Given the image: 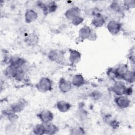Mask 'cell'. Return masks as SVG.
I'll return each instance as SVG.
<instances>
[{"mask_svg":"<svg viewBox=\"0 0 135 135\" xmlns=\"http://www.w3.org/2000/svg\"><path fill=\"white\" fill-rule=\"evenodd\" d=\"M36 88L38 91L41 92L50 91L52 89V81L48 78L43 77L36 83Z\"/></svg>","mask_w":135,"mask_h":135,"instance_id":"cell-1","label":"cell"},{"mask_svg":"<svg viewBox=\"0 0 135 135\" xmlns=\"http://www.w3.org/2000/svg\"><path fill=\"white\" fill-rule=\"evenodd\" d=\"M38 118L40 119L42 123L47 124L50 123L53 119V114L49 110H43L37 114Z\"/></svg>","mask_w":135,"mask_h":135,"instance_id":"cell-2","label":"cell"},{"mask_svg":"<svg viewBox=\"0 0 135 135\" xmlns=\"http://www.w3.org/2000/svg\"><path fill=\"white\" fill-rule=\"evenodd\" d=\"M48 57L51 61L61 63L64 59V52L60 50H53L49 52Z\"/></svg>","mask_w":135,"mask_h":135,"instance_id":"cell-3","label":"cell"},{"mask_svg":"<svg viewBox=\"0 0 135 135\" xmlns=\"http://www.w3.org/2000/svg\"><path fill=\"white\" fill-rule=\"evenodd\" d=\"M107 27L110 33L112 35H116L121 31V25L117 21L111 20L108 22Z\"/></svg>","mask_w":135,"mask_h":135,"instance_id":"cell-4","label":"cell"},{"mask_svg":"<svg viewBox=\"0 0 135 135\" xmlns=\"http://www.w3.org/2000/svg\"><path fill=\"white\" fill-rule=\"evenodd\" d=\"M116 105L120 108L125 109L129 107L130 104V100L126 95L117 96L115 100Z\"/></svg>","mask_w":135,"mask_h":135,"instance_id":"cell-5","label":"cell"},{"mask_svg":"<svg viewBox=\"0 0 135 135\" xmlns=\"http://www.w3.org/2000/svg\"><path fill=\"white\" fill-rule=\"evenodd\" d=\"M127 86L121 81H117L114 83L112 87L113 92L117 96L125 95Z\"/></svg>","mask_w":135,"mask_h":135,"instance_id":"cell-6","label":"cell"},{"mask_svg":"<svg viewBox=\"0 0 135 135\" xmlns=\"http://www.w3.org/2000/svg\"><path fill=\"white\" fill-rule=\"evenodd\" d=\"M72 84L71 82L62 78L59 82V88L62 93H68L72 89Z\"/></svg>","mask_w":135,"mask_h":135,"instance_id":"cell-7","label":"cell"},{"mask_svg":"<svg viewBox=\"0 0 135 135\" xmlns=\"http://www.w3.org/2000/svg\"><path fill=\"white\" fill-rule=\"evenodd\" d=\"M25 21L27 23L35 22L38 18L37 13L32 9H27L24 14Z\"/></svg>","mask_w":135,"mask_h":135,"instance_id":"cell-8","label":"cell"},{"mask_svg":"<svg viewBox=\"0 0 135 135\" xmlns=\"http://www.w3.org/2000/svg\"><path fill=\"white\" fill-rule=\"evenodd\" d=\"M81 11L80 9L76 6L71 7L67 9L65 13V16L68 20H72L75 17L80 15Z\"/></svg>","mask_w":135,"mask_h":135,"instance_id":"cell-9","label":"cell"},{"mask_svg":"<svg viewBox=\"0 0 135 135\" xmlns=\"http://www.w3.org/2000/svg\"><path fill=\"white\" fill-rule=\"evenodd\" d=\"M92 30L87 25H84L82 26L79 31V37L83 39V40H86V39H89L91 33H92Z\"/></svg>","mask_w":135,"mask_h":135,"instance_id":"cell-10","label":"cell"},{"mask_svg":"<svg viewBox=\"0 0 135 135\" xmlns=\"http://www.w3.org/2000/svg\"><path fill=\"white\" fill-rule=\"evenodd\" d=\"M104 17L99 13L95 14L92 20V24L95 27H100L105 23Z\"/></svg>","mask_w":135,"mask_h":135,"instance_id":"cell-11","label":"cell"},{"mask_svg":"<svg viewBox=\"0 0 135 135\" xmlns=\"http://www.w3.org/2000/svg\"><path fill=\"white\" fill-rule=\"evenodd\" d=\"M18 71V68L9 64L5 70L4 73L5 76L8 78H15Z\"/></svg>","mask_w":135,"mask_h":135,"instance_id":"cell-12","label":"cell"},{"mask_svg":"<svg viewBox=\"0 0 135 135\" xmlns=\"http://www.w3.org/2000/svg\"><path fill=\"white\" fill-rule=\"evenodd\" d=\"M71 82L72 85L76 87H80L84 84L85 80L82 74H76L73 76Z\"/></svg>","mask_w":135,"mask_h":135,"instance_id":"cell-13","label":"cell"},{"mask_svg":"<svg viewBox=\"0 0 135 135\" xmlns=\"http://www.w3.org/2000/svg\"><path fill=\"white\" fill-rule=\"evenodd\" d=\"M81 59V54L76 50L71 49L70 50L69 60L73 64H76L79 63Z\"/></svg>","mask_w":135,"mask_h":135,"instance_id":"cell-14","label":"cell"},{"mask_svg":"<svg viewBox=\"0 0 135 135\" xmlns=\"http://www.w3.org/2000/svg\"><path fill=\"white\" fill-rule=\"evenodd\" d=\"M9 64L14 65L17 68H21L25 64V61L16 55L12 56L9 59Z\"/></svg>","mask_w":135,"mask_h":135,"instance_id":"cell-15","label":"cell"},{"mask_svg":"<svg viewBox=\"0 0 135 135\" xmlns=\"http://www.w3.org/2000/svg\"><path fill=\"white\" fill-rule=\"evenodd\" d=\"M56 108L61 112H68L71 108V105L68 102L61 100L58 101L56 104Z\"/></svg>","mask_w":135,"mask_h":135,"instance_id":"cell-16","label":"cell"},{"mask_svg":"<svg viewBox=\"0 0 135 135\" xmlns=\"http://www.w3.org/2000/svg\"><path fill=\"white\" fill-rule=\"evenodd\" d=\"M25 104L21 101H18L12 103L10 105L9 110L15 113H18L23 110L25 108Z\"/></svg>","mask_w":135,"mask_h":135,"instance_id":"cell-17","label":"cell"},{"mask_svg":"<svg viewBox=\"0 0 135 135\" xmlns=\"http://www.w3.org/2000/svg\"><path fill=\"white\" fill-rule=\"evenodd\" d=\"M134 71L128 70L122 76L121 79L124 80L128 83H132L134 82Z\"/></svg>","mask_w":135,"mask_h":135,"instance_id":"cell-18","label":"cell"},{"mask_svg":"<svg viewBox=\"0 0 135 135\" xmlns=\"http://www.w3.org/2000/svg\"><path fill=\"white\" fill-rule=\"evenodd\" d=\"M128 68L127 64H121L115 68V73L118 79H121L122 75L128 70Z\"/></svg>","mask_w":135,"mask_h":135,"instance_id":"cell-19","label":"cell"},{"mask_svg":"<svg viewBox=\"0 0 135 135\" xmlns=\"http://www.w3.org/2000/svg\"><path fill=\"white\" fill-rule=\"evenodd\" d=\"M32 131L34 134L37 135H42L45 134V126L44 123H38L35 124L33 128Z\"/></svg>","mask_w":135,"mask_h":135,"instance_id":"cell-20","label":"cell"},{"mask_svg":"<svg viewBox=\"0 0 135 135\" xmlns=\"http://www.w3.org/2000/svg\"><path fill=\"white\" fill-rule=\"evenodd\" d=\"M45 134H53L56 133L59 131L58 127L56 125L51 122L47 124H45Z\"/></svg>","mask_w":135,"mask_h":135,"instance_id":"cell-21","label":"cell"},{"mask_svg":"<svg viewBox=\"0 0 135 135\" xmlns=\"http://www.w3.org/2000/svg\"><path fill=\"white\" fill-rule=\"evenodd\" d=\"M6 114L7 115L8 120L11 123H15L18 119V116L16 114V113L11 111L9 109H8V111H7L6 112Z\"/></svg>","mask_w":135,"mask_h":135,"instance_id":"cell-22","label":"cell"},{"mask_svg":"<svg viewBox=\"0 0 135 135\" xmlns=\"http://www.w3.org/2000/svg\"><path fill=\"white\" fill-rule=\"evenodd\" d=\"M75 114L77 118L81 121L84 120L87 118V112L84 109H80L78 110Z\"/></svg>","mask_w":135,"mask_h":135,"instance_id":"cell-23","label":"cell"},{"mask_svg":"<svg viewBox=\"0 0 135 135\" xmlns=\"http://www.w3.org/2000/svg\"><path fill=\"white\" fill-rule=\"evenodd\" d=\"M110 9L111 11L114 12H120L122 9V7L121 5L118 3L114 2L112 3L110 5Z\"/></svg>","mask_w":135,"mask_h":135,"instance_id":"cell-24","label":"cell"},{"mask_svg":"<svg viewBox=\"0 0 135 135\" xmlns=\"http://www.w3.org/2000/svg\"><path fill=\"white\" fill-rule=\"evenodd\" d=\"M84 21V18L82 16L80 15H78L76 17H75L74 18H73L71 20V23L73 25L75 26H78L82 24L83 22Z\"/></svg>","mask_w":135,"mask_h":135,"instance_id":"cell-25","label":"cell"},{"mask_svg":"<svg viewBox=\"0 0 135 135\" xmlns=\"http://www.w3.org/2000/svg\"><path fill=\"white\" fill-rule=\"evenodd\" d=\"M72 134H84V130L80 127H75L71 130Z\"/></svg>","mask_w":135,"mask_h":135,"instance_id":"cell-26","label":"cell"},{"mask_svg":"<svg viewBox=\"0 0 135 135\" xmlns=\"http://www.w3.org/2000/svg\"><path fill=\"white\" fill-rule=\"evenodd\" d=\"M5 131L6 132H8V134L13 133V132L15 131V126L14 123H11L8 124L7 126H6L5 128Z\"/></svg>","mask_w":135,"mask_h":135,"instance_id":"cell-27","label":"cell"},{"mask_svg":"<svg viewBox=\"0 0 135 135\" xmlns=\"http://www.w3.org/2000/svg\"><path fill=\"white\" fill-rule=\"evenodd\" d=\"M108 75L112 79H118L116 73H115V68H110L109 69V70L107 72Z\"/></svg>","mask_w":135,"mask_h":135,"instance_id":"cell-28","label":"cell"},{"mask_svg":"<svg viewBox=\"0 0 135 135\" xmlns=\"http://www.w3.org/2000/svg\"><path fill=\"white\" fill-rule=\"evenodd\" d=\"M92 97L94 100H99L102 97V93L98 90H95L92 93Z\"/></svg>","mask_w":135,"mask_h":135,"instance_id":"cell-29","label":"cell"},{"mask_svg":"<svg viewBox=\"0 0 135 135\" xmlns=\"http://www.w3.org/2000/svg\"><path fill=\"white\" fill-rule=\"evenodd\" d=\"M124 6L125 8H131L134 6V1H126L124 2Z\"/></svg>","mask_w":135,"mask_h":135,"instance_id":"cell-30","label":"cell"},{"mask_svg":"<svg viewBox=\"0 0 135 135\" xmlns=\"http://www.w3.org/2000/svg\"><path fill=\"white\" fill-rule=\"evenodd\" d=\"M27 42H28L30 44H34L35 43H37V37L33 35H30L29 37L27 38Z\"/></svg>","mask_w":135,"mask_h":135,"instance_id":"cell-31","label":"cell"}]
</instances>
